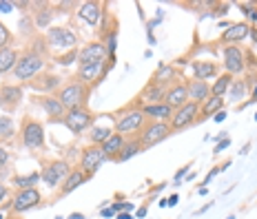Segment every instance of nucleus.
Wrapping results in <instances>:
<instances>
[{
	"mask_svg": "<svg viewBox=\"0 0 257 219\" xmlns=\"http://www.w3.org/2000/svg\"><path fill=\"white\" fill-rule=\"evenodd\" d=\"M56 96L67 111L78 109V106H86V102H89V98H91V86L80 82L73 76V78H69L67 82H62V86L58 89Z\"/></svg>",
	"mask_w": 257,
	"mask_h": 219,
	"instance_id": "1",
	"label": "nucleus"
},
{
	"mask_svg": "<svg viewBox=\"0 0 257 219\" xmlns=\"http://www.w3.org/2000/svg\"><path fill=\"white\" fill-rule=\"evenodd\" d=\"M47 133H44V124L38 122V119L24 115L22 124H20L18 131V142L20 146L29 148V151H43L44 144H47Z\"/></svg>",
	"mask_w": 257,
	"mask_h": 219,
	"instance_id": "2",
	"label": "nucleus"
},
{
	"mask_svg": "<svg viewBox=\"0 0 257 219\" xmlns=\"http://www.w3.org/2000/svg\"><path fill=\"white\" fill-rule=\"evenodd\" d=\"M47 58H40V56H34V53H20L18 62H16L14 71H11V76H14V80H18V84H24V82L34 80L38 73L47 71Z\"/></svg>",
	"mask_w": 257,
	"mask_h": 219,
	"instance_id": "3",
	"label": "nucleus"
},
{
	"mask_svg": "<svg viewBox=\"0 0 257 219\" xmlns=\"http://www.w3.org/2000/svg\"><path fill=\"white\" fill-rule=\"evenodd\" d=\"M144 122H147V118H144L142 109L131 104V109H124L118 113L113 131L120 135H124V138H127V135H138L140 131H142Z\"/></svg>",
	"mask_w": 257,
	"mask_h": 219,
	"instance_id": "4",
	"label": "nucleus"
},
{
	"mask_svg": "<svg viewBox=\"0 0 257 219\" xmlns=\"http://www.w3.org/2000/svg\"><path fill=\"white\" fill-rule=\"evenodd\" d=\"M95 118H98V115H95L89 106H78V109H69L67 111V115H64L62 124H64L73 135H80V133H85L86 129L93 126Z\"/></svg>",
	"mask_w": 257,
	"mask_h": 219,
	"instance_id": "5",
	"label": "nucleus"
},
{
	"mask_svg": "<svg viewBox=\"0 0 257 219\" xmlns=\"http://www.w3.org/2000/svg\"><path fill=\"white\" fill-rule=\"evenodd\" d=\"M171 133H173V131H171V124H169V122H155V119H147V122H144V126H142V131L138 133V138H140V142H142L144 151H147V148H151V146H155V144L164 142V139H167Z\"/></svg>",
	"mask_w": 257,
	"mask_h": 219,
	"instance_id": "6",
	"label": "nucleus"
},
{
	"mask_svg": "<svg viewBox=\"0 0 257 219\" xmlns=\"http://www.w3.org/2000/svg\"><path fill=\"white\" fill-rule=\"evenodd\" d=\"M71 166H69L67 159H49L43 164V171H40V179L49 186V188H58L62 186V181L69 177Z\"/></svg>",
	"mask_w": 257,
	"mask_h": 219,
	"instance_id": "7",
	"label": "nucleus"
},
{
	"mask_svg": "<svg viewBox=\"0 0 257 219\" xmlns=\"http://www.w3.org/2000/svg\"><path fill=\"white\" fill-rule=\"evenodd\" d=\"M44 38H47L49 47L58 49V53L78 49L76 47V44H78V34H76V31H71L69 27H49L47 34H44Z\"/></svg>",
	"mask_w": 257,
	"mask_h": 219,
	"instance_id": "8",
	"label": "nucleus"
},
{
	"mask_svg": "<svg viewBox=\"0 0 257 219\" xmlns=\"http://www.w3.org/2000/svg\"><path fill=\"white\" fill-rule=\"evenodd\" d=\"M22 86L36 91L38 96H53V93H58V89L62 86V78L53 71H43V73H38L34 80L24 82Z\"/></svg>",
	"mask_w": 257,
	"mask_h": 219,
	"instance_id": "9",
	"label": "nucleus"
},
{
	"mask_svg": "<svg viewBox=\"0 0 257 219\" xmlns=\"http://www.w3.org/2000/svg\"><path fill=\"white\" fill-rule=\"evenodd\" d=\"M43 204V193L40 188H24V191H16L11 197V213L22 215L27 210H34Z\"/></svg>",
	"mask_w": 257,
	"mask_h": 219,
	"instance_id": "10",
	"label": "nucleus"
},
{
	"mask_svg": "<svg viewBox=\"0 0 257 219\" xmlns=\"http://www.w3.org/2000/svg\"><path fill=\"white\" fill-rule=\"evenodd\" d=\"M222 67H224V73L229 76H242L246 71V64H244V49L239 44H226L222 51Z\"/></svg>",
	"mask_w": 257,
	"mask_h": 219,
	"instance_id": "11",
	"label": "nucleus"
},
{
	"mask_svg": "<svg viewBox=\"0 0 257 219\" xmlns=\"http://www.w3.org/2000/svg\"><path fill=\"white\" fill-rule=\"evenodd\" d=\"M197 115H200V104L186 102L184 106L173 111V118L169 119L171 131L175 133V131H184V129H189V126H193V124H197Z\"/></svg>",
	"mask_w": 257,
	"mask_h": 219,
	"instance_id": "12",
	"label": "nucleus"
},
{
	"mask_svg": "<svg viewBox=\"0 0 257 219\" xmlns=\"http://www.w3.org/2000/svg\"><path fill=\"white\" fill-rule=\"evenodd\" d=\"M105 162H109V158L105 155L102 146L91 144V146H86V148H82V151H80V166H78V168H82L86 175L93 177V173L98 171Z\"/></svg>",
	"mask_w": 257,
	"mask_h": 219,
	"instance_id": "13",
	"label": "nucleus"
},
{
	"mask_svg": "<svg viewBox=\"0 0 257 219\" xmlns=\"http://www.w3.org/2000/svg\"><path fill=\"white\" fill-rule=\"evenodd\" d=\"M22 89H24L22 84H7V82H2L0 84V111H5L7 115L14 113L24 98Z\"/></svg>",
	"mask_w": 257,
	"mask_h": 219,
	"instance_id": "14",
	"label": "nucleus"
},
{
	"mask_svg": "<svg viewBox=\"0 0 257 219\" xmlns=\"http://www.w3.org/2000/svg\"><path fill=\"white\" fill-rule=\"evenodd\" d=\"M34 104H38L44 113L49 115V122L51 124H62L64 115H67V109L62 106V102L58 100V96H36L34 98Z\"/></svg>",
	"mask_w": 257,
	"mask_h": 219,
	"instance_id": "15",
	"label": "nucleus"
},
{
	"mask_svg": "<svg viewBox=\"0 0 257 219\" xmlns=\"http://www.w3.org/2000/svg\"><path fill=\"white\" fill-rule=\"evenodd\" d=\"M164 98H167V86L157 84V82H147V86H144L142 91L138 93V98H135L133 106H144V104H160V102H164Z\"/></svg>",
	"mask_w": 257,
	"mask_h": 219,
	"instance_id": "16",
	"label": "nucleus"
},
{
	"mask_svg": "<svg viewBox=\"0 0 257 219\" xmlns=\"http://www.w3.org/2000/svg\"><path fill=\"white\" fill-rule=\"evenodd\" d=\"M105 9H107V2L89 0V2H82V5L78 7V18H80L85 24H89V27H98Z\"/></svg>",
	"mask_w": 257,
	"mask_h": 219,
	"instance_id": "17",
	"label": "nucleus"
},
{
	"mask_svg": "<svg viewBox=\"0 0 257 219\" xmlns=\"http://www.w3.org/2000/svg\"><path fill=\"white\" fill-rule=\"evenodd\" d=\"M109 58L107 53V47L100 42V40H93V42L85 44L82 49H78V62L80 64H86V62H102Z\"/></svg>",
	"mask_w": 257,
	"mask_h": 219,
	"instance_id": "18",
	"label": "nucleus"
},
{
	"mask_svg": "<svg viewBox=\"0 0 257 219\" xmlns=\"http://www.w3.org/2000/svg\"><path fill=\"white\" fill-rule=\"evenodd\" d=\"M102 67H105V60H102V62H86V64H78V76L76 78L93 89L95 84H100Z\"/></svg>",
	"mask_w": 257,
	"mask_h": 219,
	"instance_id": "19",
	"label": "nucleus"
},
{
	"mask_svg": "<svg viewBox=\"0 0 257 219\" xmlns=\"http://www.w3.org/2000/svg\"><path fill=\"white\" fill-rule=\"evenodd\" d=\"M36 9H31V18H34L36 29H49L53 22V16H56V9H53L51 2H34Z\"/></svg>",
	"mask_w": 257,
	"mask_h": 219,
	"instance_id": "20",
	"label": "nucleus"
},
{
	"mask_svg": "<svg viewBox=\"0 0 257 219\" xmlns=\"http://www.w3.org/2000/svg\"><path fill=\"white\" fill-rule=\"evenodd\" d=\"M164 102H167V104L171 106L173 111L180 109V106H184L186 102H189V89H186V82L180 80V82H175V84L169 86Z\"/></svg>",
	"mask_w": 257,
	"mask_h": 219,
	"instance_id": "21",
	"label": "nucleus"
},
{
	"mask_svg": "<svg viewBox=\"0 0 257 219\" xmlns=\"http://www.w3.org/2000/svg\"><path fill=\"white\" fill-rule=\"evenodd\" d=\"M86 179H91V175H86L82 168H71V173H69V177L64 181H62L60 191H58V197H67L71 195L76 188H80L82 184H85Z\"/></svg>",
	"mask_w": 257,
	"mask_h": 219,
	"instance_id": "22",
	"label": "nucleus"
},
{
	"mask_svg": "<svg viewBox=\"0 0 257 219\" xmlns=\"http://www.w3.org/2000/svg\"><path fill=\"white\" fill-rule=\"evenodd\" d=\"M248 36H251V24L248 22H231L229 27L224 29L222 42L237 44V42H242L244 38H248Z\"/></svg>",
	"mask_w": 257,
	"mask_h": 219,
	"instance_id": "23",
	"label": "nucleus"
},
{
	"mask_svg": "<svg viewBox=\"0 0 257 219\" xmlns=\"http://www.w3.org/2000/svg\"><path fill=\"white\" fill-rule=\"evenodd\" d=\"M186 89H189V102L202 104L211 98V84L206 80H186Z\"/></svg>",
	"mask_w": 257,
	"mask_h": 219,
	"instance_id": "24",
	"label": "nucleus"
},
{
	"mask_svg": "<svg viewBox=\"0 0 257 219\" xmlns=\"http://www.w3.org/2000/svg\"><path fill=\"white\" fill-rule=\"evenodd\" d=\"M142 151H144V146H142V142H140L138 135H128V139L122 146V151L113 158V162L115 164H124V162H128V159H133L135 155H140Z\"/></svg>",
	"mask_w": 257,
	"mask_h": 219,
	"instance_id": "25",
	"label": "nucleus"
},
{
	"mask_svg": "<svg viewBox=\"0 0 257 219\" xmlns=\"http://www.w3.org/2000/svg\"><path fill=\"white\" fill-rule=\"evenodd\" d=\"M147 119H155V122H169L173 118V109L167 102H160V104H144L140 106Z\"/></svg>",
	"mask_w": 257,
	"mask_h": 219,
	"instance_id": "26",
	"label": "nucleus"
},
{
	"mask_svg": "<svg viewBox=\"0 0 257 219\" xmlns=\"http://www.w3.org/2000/svg\"><path fill=\"white\" fill-rule=\"evenodd\" d=\"M151 82H157V84H162V86H171L175 84V82H180V73H177V69L173 67V64H167V62H162L160 67H157V71L153 73Z\"/></svg>",
	"mask_w": 257,
	"mask_h": 219,
	"instance_id": "27",
	"label": "nucleus"
},
{
	"mask_svg": "<svg viewBox=\"0 0 257 219\" xmlns=\"http://www.w3.org/2000/svg\"><path fill=\"white\" fill-rule=\"evenodd\" d=\"M224 109V98H217V96H211L206 102L200 104V115H197V122H204L209 118H215L219 111Z\"/></svg>",
	"mask_w": 257,
	"mask_h": 219,
	"instance_id": "28",
	"label": "nucleus"
},
{
	"mask_svg": "<svg viewBox=\"0 0 257 219\" xmlns=\"http://www.w3.org/2000/svg\"><path fill=\"white\" fill-rule=\"evenodd\" d=\"M191 69H193V76H195V80H206V82H209V78L217 76V71H219L215 62H206V60L191 62Z\"/></svg>",
	"mask_w": 257,
	"mask_h": 219,
	"instance_id": "29",
	"label": "nucleus"
},
{
	"mask_svg": "<svg viewBox=\"0 0 257 219\" xmlns=\"http://www.w3.org/2000/svg\"><path fill=\"white\" fill-rule=\"evenodd\" d=\"M18 58H20V53L16 51L14 47L2 49V51H0V76H9V73L14 71Z\"/></svg>",
	"mask_w": 257,
	"mask_h": 219,
	"instance_id": "30",
	"label": "nucleus"
},
{
	"mask_svg": "<svg viewBox=\"0 0 257 219\" xmlns=\"http://www.w3.org/2000/svg\"><path fill=\"white\" fill-rule=\"evenodd\" d=\"M124 142H127V138H124V135H120V133H115V131H113V135H111V138L107 139L105 144H102V151H105V155L111 159V162H113V158L118 155L120 151H122Z\"/></svg>",
	"mask_w": 257,
	"mask_h": 219,
	"instance_id": "31",
	"label": "nucleus"
},
{
	"mask_svg": "<svg viewBox=\"0 0 257 219\" xmlns=\"http://www.w3.org/2000/svg\"><path fill=\"white\" fill-rule=\"evenodd\" d=\"M40 179V171H34L29 173V175H14L11 177V186H16L18 191H24V188H36Z\"/></svg>",
	"mask_w": 257,
	"mask_h": 219,
	"instance_id": "32",
	"label": "nucleus"
},
{
	"mask_svg": "<svg viewBox=\"0 0 257 219\" xmlns=\"http://www.w3.org/2000/svg\"><path fill=\"white\" fill-rule=\"evenodd\" d=\"M49 42H47V38H44L43 34H36L34 38L29 40V47L24 49V51H29V53H34V56H40V58H49Z\"/></svg>",
	"mask_w": 257,
	"mask_h": 219,
	"instance_id": "33",
	"label": "nucleus"
},
{
	"mask_svg": "<svg viewBox=\"0 0 257 219\" xmlns=\"http://www.w3.org/2000/svg\"><path fill=\"white\" fill-rule=\"evenodd\" d=\"M16 138V124L14 118L7 113L0 115V142H9V139Z\"/></svg>",
	"mask_w": 257,
	"mask_h": 219,
	"instance_id": "34",
	"label": "nucleus"
},
{
	"mask_svg": "<svg viewBox=\"0 0 257 219\" xmlns=\"http://www.w3.org/2000/svg\"><path fill=\"white\" fill-rule=\"evenodd\" d=\"M231 82H233V76H229V73H219L217 80L211 84V96H217V98H224L226 93H229V86Z\"/></svg>",
	"mask_w": 257,
	"mask_h": 219,
	"instance_id": "35",
	"label": "nucleus"
},
{
	"mask_svg": "<svg viewBox=\"0 0 257 219\" xmlns=\"http://www.w3.org/2000/svg\"><path fill=\"white\" fill-rule=\"evenodd\" d=\"M111 135H113V129H111V126H98V124H93V126H91V133H89V139H91V144L102 146Z\"/></svg>",
	"mask_w": 257,
	"mask_h": 219,
	"instance_id": "36",
	"label": "nucleus"
},
{
	"mask_svg": "<svg viewBox=\"0 0 257 219\" xmlns=\"http://www.w3.org/2000/svg\"><path fill=\"white\" fill-rule=\"evenodd\" d=\"M246 91H248V82L246 80H235V78H233V82H231L229 93H226V96L231 98V102H239L242 98H246Z\"/></svg>",
	"mask_w": 257,
	"mask_h": 219,
	"instance_id": "37",
	"label": "nucleus"
},
{
	"mask_svg": "<svg viewBox=\"0 0 257 219\" xmlns=\"http://www.w3.org/2000/svg\"><path fill=\"white\" fill-rule=\"evenodd\" d=\"M20 34L22 36H29V38H34L36 36V24H34V18H31V14H27L24 18H20Z\"/></svg>",
	"mask_w": 257,
	"mask_h": 219,
	"instance_id": "38",
	"label": "nucleus"
},
{
	"mask_svg": "<svg viewBox=\"0 0 257 219\" xmlns=\"http://www.w3.org/2000/svg\"><path fill=\"white\" fill-rule=\"evenodd\" d=\"M53 60H56L58 64H62V67H69V64L78 62V49H71V51H64V53H58Z\"/></svg>",
	"mask_w": 257,
	"mask_h": 219,
	"instance_id": "39",
	"label": "nucleus"
},
{
	"mask_svg": "<svg viewBox=\"0 0 257 219\" xmlns=\"http://www.w3.org/2000/svg\"><path fill=\"white\" fill-rule=\"evenodd\" d=\"M11 40H14V36H11L9 27H7L2 20H0V51L7 47H11Z\"/></svg>",
	"mask_w": 257,
	"mask_h": 219,
	"instance_id": "40",
	"label": "nucleus"
},
{
	"mask_svg": "<svg viewBox=\"0 0 257 219\" xmlns=\"http://www.w3.org/2000/svg\"><path fill=\"white\" fill-rule=\"evenodd\" d=\"M102 44L107 47V53H109V56H115V49H118V31H113L111 36H107V38L102 40Z\"/></svg>",
	"mask_w": 257,
	"mask_h": 219,
	"instance_id": "41",
	"label": "nucleus"
},
{
	"mask_svg": "<svg viewBox=\"0 0 257 219\" xmlns=\"http://www.w3.org/2000/svg\"><path fill=\"white\" fill-rule=\"evenodd\" d=\"M11 159H14V153H11L7 146L0 144V168H7L11 164Z\"/></svg>",
	"mask_w": 257,
	"mask_h": 219,
	"instance_id": "42",
	"label": "nucleus"
},
{
	"mask_svg": "<svg viewBox=\"0 0 257 219\" xmlns=\"http://www.w3.org/2000/svg\"><path fill=\"white\" fill-rule=\"evenodd\" d=\"M193 166V162H189V164H184V166L180 168V171L175 173V175H173V186H180L182 184V179H184L186 175H189V168Z\"/></svg>",
	"mask_w": 257,
	"mask_h": 219,
	"instance_id": "43",
	"label": "nucleus"
},
{
	"mask_svg": "<svg viewBox=\"0 0 257 219\" xmlns=\"http://www.w3.org/2000/svg\"><path fill=\"white\" fill-rule=\"evenodd\" d=\"M244 64H246V69H257V56L248 49V51H244Z\"/></svg>",
	"mask_w": 257,
	"mask_h": 219,
	"instance_id": "44",
	"label": "nucleus"
},
{
	"mask_svg": "<svg viewBox=\"0 0 257 219\" xmlns=\"http://www.w3.org/2000/svg\"><path fill=\"white\" fill-rule=\"evenodd\" d=\"M213 7H215V16H226L231 9L229 2H213Z\"/></svg>",
	"mask_w": 257,
	"mask_h": 219,
	"instance_id": "45",
	"label": "nucleus"
},
{
	"mask_svg": "<svg viewBox=\"0 0 257 219\" xmlns=\"http://www.w3.org/2000/svg\"><path fill=\"white\" fill-rule=\"evenodd\" d=\"M11 195V188L7 184H0V204H2V201L7 199V197Z\"/></svg>",
	"mask_w": 257,
	"mask_h": 219,
	"instance_id": "46",
	"label": "nucleus"
},
{
	"mask_svg": "<svg viewBox=\"0 0 257 219\" xmlns=\"http://www.w3.org/2000/svg\"><path fill=\"white\" fill-rule=\"evenodd\" d=\"M229 146H231V139L229 138H222V139H219V144L215 146V155H217V153H222L224 148H229Z\"/></svg>",
	"mask_w": 257,
	"mask_h": 219,
	"instance_id": "47",
	"label": "nucleus"
},
{
	"mask_svg": "<svg viewBox=\"0 0 257 219\" xmlns=\"http://www.w3.org/2000/svg\"><path fill=\"white\" fill-rule=\"evenodd\" d=\"M100 217H105V219L115 217V210L111 208V206H102V208H100Z\"/></svg>",
	"mask_w": 257,
	"mask_h": 219,
	"instance_id": "48",
	"label": "nucleus"
},
{
	"mask_svg": "<svg viewBox=\"0 0 257 219\" xmlns=\"http://www.w3.org/2000/svg\"><path fill=\"white\" fill-rule=\"evenodd\" d=\"M14 9V2H0V14L5 11V14H9V11Z\"/></svg>",
	"mask_w": 257,
	"mask_h": 219,
	"instance_id": "49",
	"label": "nucleus"
},
{
	"mask_svg": "<svg viewBox=\"0 0 257 219\" xmlns=\"http://www.w3.org/2000/svg\"><path fill=\"white\" fill-rule=\"evenodd\" d=\"M2 177H5V179H11V177H14V175H11V168H9V166H7V168H0V179H2Z\"/></svg>",
	"mask_w": 257,
	"mask_h": 219,
	"instance_id": "50",
	"label": "nucleus"
},
{
	"mask_svg": "<svg viewBox=\"0 0 257 219\" xmlns=\"http://www.w3.org/2000/svg\"><path fill=\"white\" fill-rule=\"evenodd\" d=\"M177 201H180V197H177V193H173V195L167 199V206H175Z\"/></svg>",
	"mask_w": 257,
	"mask_h": 219,
	"instance_id": "51",
	"label": "nucleus"
},
{
	"mask_svg": "<svg viewBox=\"0 0 257 219\" xmlns=\"http://www.w3.org/2000/svg\"><path fill=\"white\" fill-rule=\"evenodd\" d=\"M147 213H149V206H142V208L135 213V217H147Z\"/></svg>",
	"mask_w": 257,
	"mask_h": 219,
	"instance_id": "52",
	"label": "nucleus"
},
{
	"mask_svg": "<svg viewBox=\"0 0 257 219\" xmlns=\"http://www.w3.org/2000/svg\"><path fill=\"white\" fill-rule=\"evenodd\" d=\"M115 219H133V215L131 213H118L115 215Z\"/></svg>",
	"mask_w": 257,
	"mask_h": 219,
	"instance_id": "53",
	"label": "nucleus"
},
{
	"mask_svg": "<svg viewBox=\"0 0 257 219\" xmlns=\"http://www.w3.org/2000/svg\"><path fill=\"white\" fill-rule=\"evenodd\" d=\"M224 118H226V111H224V109H222V111H219V113H217V115H215V118H213V119H215V122H222V119H224Z\"/></svg>",
	"mask_w": 257,
	"mask_h": 219,
	"instance_id": "54",
	"label": "nucleus"
},
{
	"mask_svg": "<svg viewBox=\"0 0 257 219\" xmlns=\"http://www.w3.org/2000/svg\"><path fill=\"white\" fill-rule=\"evenodd\" d=\"M67 219H85V213H71Z\"/></svg>",
	"mask_w": 257,
	"mask_h": 219,
	"instance_id": "55",
	"label": "nucleus"
},
{
	"mask_svg": "<svg viewBox=\"0 0 257 219\" xmlns=\"http://www.w3.org/2000/svg\"><path fill=\"white\" fill-rule=\"evenodd\" d=\"M164 186H167V184H157V186H153V195H155V193H160V191H162V188H164Z\"/></svg>",
	"mask_w": 257,
	"mask_h": 219,
	"instance_id": "56",
	"label": "nucleus"
},
{
	"mask_svg": "<svg viewBox=\"0 0 257 219\" xmlns=\"http://www.w3.org/2000/svg\"><path fill=\"white\" fill-rule=\"evenodd\" d=\"M251 38H253V42L257 44V29L255 27H251Z\"/></svg>",
	"mask_w": 257,
	"mask_h": 219,
	"instance_id": "57",
	"label": "nucleus"
},
{
	"mask_svg": "<svg viewBox=\"0 0 257 219\" xmlns=\"http://www.w3.org/2000/svg\"><path fill=\"white\" fill-rule=\"evenodd\" d=\"M5 219H22V215H16V213H9V215H5Z\"/></svg>",
	"mask_w": 257,
	"mask_h": 219,
	"instance_id": "58",
	"label": "nucleus"
},
{
	"mask_svg": "<svg viewBox=\"0 0 257 219\" xmlns=\"http://www.w3.org/2000/svg\"><path fill=\"white\" fill-rule=\"evenodd\" d=\"M211 208V204H206V206H202V208L200 210H195V215H202V213H206V210H209Z\"/></svg>",
	"mask_w": 257,
	"mask_h": 219,
	"instance_id": "59",
	"label": "nucleus"
},
{
	"mask_svg": "<svg viewBox=\"0 0 257 219\" xmlns=\"http://www.w3.org/2000/svg\"><path fill=\"white\" fill-rule=\"evenodd\" d=\"M5 215H7V213H2V210H0V219H5Z\"/></svg>",
	"mask_w": 257,
	"mask_h": 219,
	"instance_id": "60",
	"label": "nucleus"
},
{
	"mask_svg": "<svg viewBox=\"0 0 257 219\" xmlns=\"http://www.w3.org/2000/svg\"><path fill=\"white\" fill-rule=\"evenodd\" d=\"M226 219H235V217H233V215H231V217H226Z\"/></svg>",
	"mask_w": 257,
	"mask_h": 219,
	"instance_id": "61",
	"label": "nucleus"
},
{
	"mask_svg": "<svg viewBox=\"0 0 257 219\" xmlns=\"http://www.w3.org/2000/svg\"><path fill=\"white\" fill-rule=\"evenodd\" d=\"M56 219H64V217H60V215H58V217H56Z\"/></svg>",
	"mask_w": 257,
	"mask_h": 219,
	"instance_id": "62",
	"label": "nucleus"
}]
</instances>
